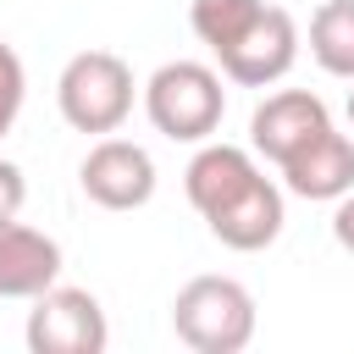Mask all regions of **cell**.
I'll return each instance as SVG.
<instances>
[{"label": "cell", "instance_id": "obj_1", "mask_svg": "<svg viewBox=\"0 0 354 354\" xmlns=\"http://www.w3.org/2000/svg\"><path fill=\"white\" fill-rule=\"evenodd\" d=\"M144 116L171 144H205L221 127V116H227L221 72L205 66V61H166V66H155V77L144 83Z\"/></svg>", "mask_w": 354, "mask_h": 354}, {"label": "cell", "instance_id": "obj_2", "mask_svg": "<svg viewBox=\"0 0 354 354\" xmlns=\"http://www.w3.org/2000/svg\"><path fill=\"white\" fill-rule=\"evenodd\" d=\"M171 332L194 354H238L254 337V299L232 277H194L171 299Z\"/></svg>", "mask_w": 354, "mask_h": 354}, {"label": "cell", "instance_id": "obj_3", "mask_svg": "<svg viewBox=\"0 0 354 354\" xmlns=\"http://www.w3.org/2000/svg\"><path fill=\"white\" fill-rule=\"evenodd\" d=\"M55 105L77 133H116L133 111V66L111 50H77L55 77Z\"/></svg>", "mask_w": 354, "mask_h": 354}, {"label": "cell", "instance_id": "obj_4", "mask_svg": "<svg viewBox=\"0 0 354 354\" xmlns=\"http://www.w3.org/2000/svg\"><path fill=\"white\" fill-rule=\"evenodd\" d=\"M111 326L88 288L50 282L28 310V348L33 354H105Z\"/></svg>", "mask_w": 354, "mask_h": 354}, {"label": "cell", "instance_id": "obj_5", "mask_svg": "<svg viewBox=\"0 0 354 354\" xmlns=\"http://www.w3.org/2000/svg\"><path fill=\"white\" fill-rule=\"evenodd\" d=\"M216 61H221V77H232L243 88H266V83L288 77L299 61V22L282 6H260L249 17V28L216 50Z\"/></svg>", "mask_w": 354, "mask_h": 354}, {"label": "cell", "instance_id": "obj_6", "mask_svg": "<svg viewBox=\"0 0 354 354\" xmlns=\"http://www.w3.org/2000/svg\"><path fill=\"white\" fill-rule=\"evenodd\" d=\"M77 183L100 210H138V205L155 199V160L133 138H100L83 155Z\"/></svg>", "mask_w": 354, "mask_h": 354}, {"label": "cell", "instance_id": "obj_7", "mask_svg": "<svg viewBox=\"0 0 354 354\" xmlns=\"http://www.w3.org/2000/svg\"><path fill=\"white\" fill-rule=\"evenodd\" d=\"M326 127H332V116H326L321 94H310V88H277V94H266V100L254 105V116H249V144H254L271 166H282V160H293L310 138H321Z\"/></svg>", "mask_w": 354, "mask_h": 354}, {"label": "cell", "instance_id": "obj_8", "mask_svg": "<svg viewBox=\"0 0 354 354\" xmlns=\"http://www.w3.org/2000/svg\"><path fill=\"white\" fill-rule=\"evenodd\" d=\"M282 221H288V210H282V188H277L266 171H254L232 199H221V205L205 216L210 238H221V243L238 249V254H254V249L277 243V238H282Z\"/></svg>", "mask_w": 354, "mask_h": 354}, {"label": "cell", "instance_id": "obj_9", "mask_svg": "<svg viewBox=\"0 0 354 354\" xmlns=\"http://www.w3.org/2000/svg\"><path fill=\"white\" fill-rule=\"evenodd\" d=\"M61 277V243L17 216L0 221V299H39Z\"/></svg>", "mask_w": 354, "mask_h": 354}, {"label": "cell", "instance_id": "obj_10", "mask_svg": "<svg viewBox=\"0 0 354 354\" xmlns=\"http://www.w3.org/2000/svg\"><path fill=\"white\" fill-rule=\"evenodd\" d=\"M277 171H282L288 194H299V199H343L354 188V138L337 133V127H326L321 138H310Z\"/></svg>", "mask_w": 354, "mask_h": 354}, {"label": "cell", "instance_id": "obj_11", "mask_svg": "<svg viewBox=\"0 0 354 354\" xmlns=\"http://www.w3.org/2000/svg\"><path fill=\"white\" fill-rule=\"evenodd\" d=\"M260 166L249 160V149H238V144H199V155L188 160V171H183V188H188V205L199 210V216H210L221 199H232L249 177H254Z\"/></svg>", "mask_w": 354, "mask_h": 354}, {"label": "cell", "instance_id": "obj_12", "mask_svg": "<svg viewBox=\"0 0 354 354\" xmlns=\"http://www.w3.org/2000/svg\"><path fill=\"white\" fill-rule=\"evenodd\" d=\"M310 55L321 72L354 83V0H321L310 17Z\"/></svg>", "mask_w": 354, "mask_h": 354}, {"label": "cell", "instance_id": "obj_13", "mask_svg": "<svg viewBox=\"0 0 354 354\" xmlns=\"http://www.w3.org/2000/svg\"><path fill=\"white\" fill-rule=\"evenodd\" d=\"M266 0H194L188 6V22H194V33L210 44V55L221 50V44H232L243 28H249V17L260 11Z\"/></svg>", "mask_w": 354, "mask_h": 354}, {"label": "cell", "instance_id": "obj_14", "mask_svg": "<svg viewBox=\"0 0 354 354\" xmlns=\"http://www.w3.org/2000/svg\"><path fill=\"white\" fill-rule=\"evenodd\" d=\"M22 100H28V72H22V55H17V50L0 39V138L17 127Z\"/></svg>", "mask_w": 354, "mask_h": 354}, {"label": "cell", "instance_id": "obj_15", "mask_svg": "<svg viewBox=\"0 0 354 354\" xmlns=\"http://www.w3.org/2000/svg\"><path fill=\"white\" fill-rule=\"evenodd\" d=\"M28 199V183H22V166L17 160H0V221H11Z\"/></svg>", "mask_w": 354, "mask_h": 354}, {"label": "cell", "instance_id": "obj_16", "mask_svg": "<svg viewBox=\"0 0 354 354\" xmlns=\"http://www.w3.org/2000/svg\"><path fill=\"white\" fill-rule=\"evenodd\" d=\"M332 238H337V249H348L354 254V188L337 199V210H332Z\"/></svg>", "mask_w": 354, "mask_h": 354}, {"label": "cell", "instance_id": "obj_17", "mask_svg": "<svg viewBox=\"0 0 354 354\" xmlns=\"http://www.w3.org/2000/svg\"><path fill=\"white\" fill-rule=\"evenodd\" d=\"M348 122H354V88H348Z\"/></svg>", "mask_w": 354, "mask_h": 354}]
</instances>
